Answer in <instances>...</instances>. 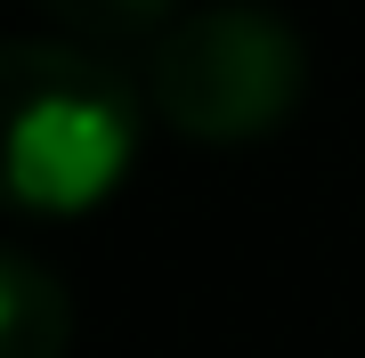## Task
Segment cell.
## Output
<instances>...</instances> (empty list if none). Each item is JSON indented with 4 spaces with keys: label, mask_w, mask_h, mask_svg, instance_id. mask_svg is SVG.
Returning a JSON list of instances; mask_svg holds the SVG:
<instances>
[{
    "label": "cell",
    "mask_w": 365,
    "mask_h": 358,
    "mask_svg": "<svg viewBox=\"0 0 365 358\" xmlns=\"http://www.w3.org/2000/svg\"><path fill=\"white\" fill-rule=\"evenodd\" d=\"M9 196L33 220H81L138 163V98L106 57L73 41H9Z\"/></svg>",
    "instance_id": "6da1fadb"
},
{
    "label": "cell",
    "mask_w": 365,
    "mask_h": 358,
    "mask_svg": "<svg viewBox=\"0 0 365 358\" xmlns=\"http://www.w3.org/2000/svg\"><path fill=\"white\" fill-rule=\"evenodd\" d=\"M309 49L284 25V9L260 0H211L179 9L146 49V98L163 106L170 131L203 146H252L300 106Z\"/></svg>",
    "instance_id": "7a4b0ae2"
},
{
    "label": "cell",
    "mask_w": 365,
    "mask_h": 358,
    "mask_svg": "<svg viewBox=\"0 0 365 358\" xmlns=\"http://www.w3.org/2000/svg\"><path fill=\"white\" fill-rule=\"evenodd\" d=\"M73 334V302L33 252L0 261V358H66Z\"/></svg>",
    "instance_id": "3957f363"
},
{
    "label": "cell",
    "mask_w": 365,
    "mask_h": 358,
    "mask_svg": "<svg viewBox=\"0 0 365 358\" xmlns=\"http://www.w3.org/2000/svg\"><path fill=\"white\" fill-rule=\"evenodd\" d=\"M41 9L81 41H155L179 16V0H41Z\"/></svg>",
    "instance_id": "277c9868"
}]
</instances>
